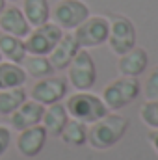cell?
I'll list each match as a JSON object with an SVG mask.
<instances>
[{
    "label": "cell",
    "instance_id": "6da1fadb",
    "mask_svg": "<svg viewBox=\"0 0 158 160\" xmlns=\"http://www.w3.org/2000/svg\"><path fill=\"white\" fill-rule=\"evenodd\" d=\"M128 119L121 114H106L87 127V143L97 151H106L117 145L128 130Z\"/></svg>",
    "mask_w": 158,
    "mask_h": 160
},
{
    "label": "cell",
    "instance_id": "7a4b0ae2",
    "mask_svg": "<svg viewBox=\"0 0 158 160\" xmlns=\"http://www.w3.org/2000/svg\"><path fill=\"white\" fill-rule=\"evenodd\" d=\"M65 108L71 119L82 121L86 125H91L101 118H104L110 110L106 108L102 97L91 93V91H77L75 95L67 97Z\"/></svg>",
    "mask_w": 158,
    "mask_h": 160
},
{
    "label": "cell",
    "instance_id": "3957f363",
    "mask_svg": "<svg viewBox=\"0 0 158 160\" xmlns=\"http://www.w3.org/2000/svg\"><path fill=\"white\" fill-rule=\"evenodd\" d=\"M141 93V86L138 78H130V77H119L112 80L104 89H102V101L106 104L108 110H121L125 106H128L130 102H134Z\"/></svg>",
    "mask_w": 158,
    "mask_h": 160
},
{
    "label": "cell",
    "instance_id": "277c9868",
    "mask_svg": "<svg viewBox=\"0 0 158 160\" xmlns=\"http://www.w3.org/2000/svg\"><path fill=\"white\" fill-rule=\"evenodd\" d=\"M67 82L77 91H89L97 82V65L87 48H80L78 54L67 67Z\"/></svg>",
    "mask_w": 158,
    "mask_h": 160
},
{
    "label": "cell",
    "instance_id": "5b68a950",
    "mask_svg": "<svg viewBox=\"0 0 158 160\" xmlns=\"http://www.w3.org/2000/svg\"><path fill=\"white\" fill-rule=\"evenodd\" d=\"M108 21H110V32L106 43L114 54L123 56L125 52L136 47V28L128 17L119 13H112Z\"/></svg>",
    "mask_w": 158,
    "mask_h": 160
},
{
    "label": "cell",
    "instance_id": "8992f818",
    "mask_svg": "<svg viewBox=\"0 0 158 160\" xmlns=\"http://www.w3.org/2000/svg\"><path fill=\"white\" fill-rule=\"evenodd\" d=\"M89 15V8L84 0H58L50 9L52 22L67 32H73Z\"/></svg>",
    "mask_w": 158,
    "mask_h": 160
},
{
    "label": "cell",
    "instance_id": "52a82bcc",
    "mask_svg": "<svg viewBox=\"0 0 158 160\" xmlns=\"http://www.w3.org/2000/svg\"><path fill=\"white\" fill-rule=\"evenodd\" d=\"M110 32V21L104 15H89L82 24L73 30L80 48H95L104 45Z\"/></svg>",
    "mask_w": 158,
    "mask_h": 160
},
{
    "label": "cell",
    "instance_id": "ba28073f",
    "mask_svg": "<svg viewBox=\"0 0 158 160\" xmlns=\"http://www.w3.org/2000/svg\"><path fill=\"white\" fill-rule=\"evenodd\" d=\"M62 36H63V30L50 21L41 26H36L24 38L26 52L36 54V56H48L52 52V48L56 47V43L62 39Z\"/></svg>",
    "mask_w": 158,
    "mask_h": 160
},
{
    "label": "cell",
    "instance_id": "9c48e42d",
    "mask_svg": "<svg viewBox=\"0 0 158 160\" xmlns=\"http://www.w3.org/2000/svg\"><path fill=\"white\" fill-rule=\"evenodd\" d=\"M67 89H69V82L63 77H47L39 78L32 86V99L37 101L43 106L54 104V102H62L67 97Z\"/></svg>",
    "mask_w": 158,
    "mask_h": 160
},
{
    "label": "cell",
    "instance_id": "30bf717a",
    "mask_svg": "<svg viewBox=\"0 0 158 160\" xmlns=\"http://www.w3.org/2000/svg\"><path fill=\"white\" fill-rule=\"evenodd\" d=\"M45 143H47V130L43 128V125H36V127L24 128L19 132L17 151L24 158H36L43 151Z\"/></svg>",
    "mask_w": 158,
    "mask_h": 160
},
{
    "label": "cell",
    "instance_id": "8fae6325",
    "mask_svg": "<svg viewBox=\"0 0 158 160\" xmlns=\"http://www.w3.org/2000/svg\"><path fill=\"white\" fill-rule=\"evenodd\" d=\"M43 112H45V106H43V104H39V102L34 101V99H26V101L9 116V125H11L15 130H19V132L24 130V128L41 125Z\"/></svg>",
    "mask_w": 158,
    "mask_h": 160
},
{
    "label": "cell",
    "instance_id": "7c38bea8",
    "mask_svg": "<svg viewBox=\"0 0 158 160\" xmlns=\"http://www.w3.org/2000/svg\"><path fill=\"white\" fill-rule=\"evenodd\" d=\"M147 65H149V54L143 47L130 48L128 52L119 56L117 60L119 75L121 77H130V78H138L140 75H143Z\"/></svg>",
    "mask_w": 158,
    "mask_h": 160
},
{
    "label": "cell",
    "instance_id": "4fadbf2b",
    "mask_svg": "<svg viewBox=\"0 0 158 160\" xmlns=\"http://www.w3.org/2000/svg\"><path fill=\"white\" fill-rule=\"evenodd\" d=\"M0 30H2V34H9V36L24 39L30 34L32 26L26 21V17H24L21 8H17V6H9L7 8L6 6V9L0 15Z\"/></svg>",
    "mask_w": 158,
    "mask_h": 160
},
{
    "label": "cell",
    "instance_id": "5bb4252c",
    "mask_svg": "<svg viewBox=\"0 0 158 160\" xmlns=\"http://www.w3.org/2000/svg\"><path fill=\"white\" fill-rule=\"evenodd\" d=\"M78 50H80V45L77 43L73 32H71V34H65V32H63L62 39L56 43V47H54L52 52L48 54V60H50V63H52V67H54L56 71H63V69L69 67V63H71L73 58L78 54Z\"/></svg>",
    "mask_w": 158,
    "mask_h": 160
},
{
    "label": "cell",
    "instance_id": "9a60e30c",
    "mask_svg": "<svg viewBox=\"0 0 158 160\" xmlns=\"http://www.w3.org/2000/svg\"><path fill=\"white\" fill-rule=\"evenodd\" d=\"M69 119H71V118H69V114H67L65 104H63V102H54V104L45 106L41 125H43V128L47 130V136L60 138L62 130L65 128V125H67Z\"/></svg>",
    "mask_w": 158,
    "mask_h": 160
},
{
    "label": "cell",
    "instance_id": "2e32d148",
    "mask_svg": "<svg viewBox=\"0 0 158 160\" xmlns=\"http://www.w3.org/2000/svg\"><path fill=\"white\" fill-rule=\"evenodd\" d=\"M0 54H2V60L21 65L22 60L28 56L24 39L9 36V34H0Z\"/></svg>",
    "mask_w": 158,
    "mask_h": 160
},
{
    "label": "cell",
    "instance_id": "e0dca14e",
    "mask_svg": "<svg viewBox=\"0 0 158 160\" xmlns=\"http://www.w3.org/2000/svg\"><path fill=\"white\" fill-rule=\"evenodd\" d=\"M22 13L32 28L41 26L50 21V4L48 0H22Z\"/></svg>",
    "mask_w": 158,
    "mask_h": 160
},
{
    "label": "cell",
    "instance_id": "ac0fdd59",
    "mask_svg": "<svg viewBox=\"0 0 158 160\" xmlns=\"http://www.w3.org/2000/svg\"><path fill=\"white\" fill-rule=\"evenodd\" d=\"M26 71L19 63L11 62H0V91L2 89H11V88H21L26 84Z\"/></svg>",
    "mask_w": 158,
    "mask_h": 160
},
{
    "label": "cell",
    "instance_id": "d6986e66",
    "mask_svg": "<svg viewBox=\"0 0 158 160\" xmlns=\"http://www.w3.org/2000/svg\"><path fill=\"white\" fill-rule=\"evenodd\" d=\"M22 69L26 71L28 77H34V78H47V77H52L56 73V69L52 67L48 56H36V54H28L24 60H22Z\"/></svg>",
    "mask_w": 158,
    "mask_h": 160
},
{
    "label": "cell",
    "instance_id": "ffe728a7",
    "mask_svg": "<svg viewBox=\"0 0 158 160\" xmlns=\"http://www.w3.org/2000/svg\"><path fill=\"white\" fill-rule=\"evenodd\" d=\"M62 142L71 147H82L87 143V125L77 119H69L60 134Z\"/></svg>",
    "mask_w": 158,
    "mask_h": 160
},
{
    "label": "cell",
    "instance_id": "44dd1931",
    "mask_svg": "<svg viewBox=\"0 0 158 160\" xmlns=\"http://www.w3.org/2000/svg\"><path fill=\"white\" fill-rule=\"evenodd\" d=\"M26 99H28V93H26L24 86L11 88V89H2L0 91V114L2 116H11Z\"/></svg>",
    "mask_w": 158,
    "mask_h": 160
},
{
    "label": "cell",
    "instance_id": "7402d4cb",
    "mask_svg": "<svg viewBox=\"0 0 158 160\" xmlns=\"http://www.w3.org/2000/svg\"><path fill=\"white\" fill-rule=\"evenodd\" d=\"M140 119L143 121L145 127H149L151 130L158 128V99L145 101L140 108Z\"/></svg>",
    "mask_w": 158,
    "mask_h": 160
},
{
    "label": "cell",
    "instance_id": "603a6c76",
    "mask_svg": "<svg viewBox=\"0 0 158 160\" xmlns=\"http://www.w3.org/2000/svg\"><path fill=\"white\" fill-rule=\"evenodd\" d=\"M143 95L147 101L158 99V65L151 71V75L147 77L145 84H143Z\"/></svg>",
    "mask_w": 158,
    "mask_h": 160
},
{
    "label": "cell",
    "instance_id": "cb8c5ba5",
    "mask_svg": "<svg viewBox=\"0 0 158 160\" xmlns=\"http://www.w3.org/2000/svg\"><path fill=\"white\" fill-rule=\"evenodd\" d=\"M9 145H11V132H9L7 127H2L0 125V158L7 153Z\"/></svg>",
    "mask_w": 158,
    "mask_h": 160
},
{
    "label": "cell",
    "instance_id": "d4e9b609",
    "mask_svg": "<svg viewBox=\"0 0 158 160\" xmlns=\"http://www.w3.org/2000/svg\"><path fill=\"white\" fill-rule=\"evenodd\" d=\"M147 140H149L151 147L156 151V155H158V128H153V130L147 134Z\"/></svg>",
    "mask_w": 158,
    "mask_h": 160
},
{
    "label": "cell",
    "instance_id": "484cf974",
    "mask_svg": "<svg viewBox=\"0 0 158 160\" xmlns=\"http://www.w3.org/2000/svg\"><path fill=\"white\" fill-rule=\"evenodd\" d=\"M6 2H7V0H0V15H2V11L6 9Z\"/></svg>",
    "mask_w": 158,
    "mask_h": 160
},
{
    "label": "cell",
    "instance_id": "4316f807",
    "mask_svg": "<svg viewBox=\"0 0 158 160\" xmlns=\"http://www.w3.org/2000/svg\"><path fill=\"white\" fill-rule=\"evenodd\" d=\"M9 2H19V0H9Z\"/></svg>",
    "mask_w": 158,
    "mask_h": 160
},
{
    "label": "cell",
    "instance_id": "83f0119b",
    "mask_svg": "<svg viewBox=\"0 0 158 160\" xmlns=\"http://www.w3.org/2000/svg\"><path fill=\"white\" fill-rule=\"evenodd\" d=\"M0 62H2V54H0Z\"/></svg>",
    "mask_w": 158,
    "mask_h": 160
}]
</instances>
